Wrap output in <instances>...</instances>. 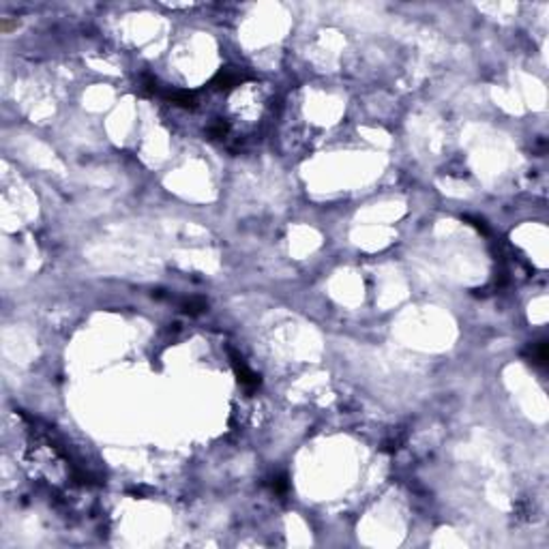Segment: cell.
Returning a JSON list of instances; mask_svg holds the SVG:
<instances>
[{"label":"cell","mask_w":549,"mask_h":549,"mask_svg":"<svg viewBox=\"0 0 549 549\" xmlns=\"http://www.w3.org/2000/svg\"><path fill=\"white\" fill-rule=\"evenodd\" d=\"M247 80H251V75L249 73H243V71H238L234 69V67H228V69H221L219 73L213 78V82H210V86L213 88H219V90H228V88H234V86H240L243 82Z\"/></svg>","instance_id":"1"},{"label":"cell","mask_w":549,"mask_h":549,"mask_svg":"<svg viewBox=\"0 0 549 549\" xmlns=\"http://www.w3.org/2000/svg\"><path fill=\"white\" fill-rule=\"evenodd\" d=\"M230 356H232V367H234V373H236V378H238L240 384L247 386V388H255V386H258L260 384V378L243 363V358H238L234 352H230Z\"/></svg>","instance_id":"2"},{"label":"cell","mask_w":549,"mask_h":549,"mask_svg":"<svg viewBox=\"0 0 549 549\" xmlns=\"http://www.w3.org/2000/svg\"><path fill=\"white\" fill-rule=\"evenodd\" d=\"M168 99L178 105V108H185V110H193L198 105V95L195 93H189V90H174V93L168 95Z\"/></svg>","instance_id":"3"},{"label":"cell","mask_w":549,"mask_h":549,"mask_svg":"<svg viewBox=\"0 0 549 549\" xmlns=\"http://www.w3.org/2000/svg\"><path fill=\"white\" fill-rule=\"evenodd\" d=\"M208 307V303L204 298H189L187 300V303L183 305V311L185 313H189V315H198V313H202Z\"/></svg>","instance_id":"4"},{"label":"cell","mask_w":549,"mask_h":549,"mask_svg":"<svg viewBox=\"0 0 549 549\" xmlns=\"http://www.w3.org/2000/svg\"><path fill=\"white\" fill-rule=\"evenodd\" d=\"M228 131H230V125L225 123V120H217V123L208 129V135L210 138H215V140H221V138L228 135Z\"/></svg>","instance_id":"5"},{"label":"cell","mask_w":549,"mask_h":549,"mask_svg":"<svg viewBox=\"0 0 549 549\" xmlns=\"http://www.w3.org/2000/svg\"><path fill=\"white\" fill-rule=\"evenodd\" d=\"M532 354L536 356V363L543 365L545 360H547V348H545V343H538L536 348H532Z\"/></svg>","instance_id":"6"},{"label":"cell","mask_w":549,"mask_h":549,"mask_svg":"<svg viewBox=\"0 0 549 549\" xmlns=\"http://www.w3.org/2000/svg\"><path fill=\"white\" fill-rule=\"evenodd\" d=\"M273 489H275L277 493H283L285 489H288V478H285V476H277V478L273 480Z\"/></svg>","instance_id":"7"},{"label":"cell","mask_w":549,"mask_h":549,"mask_svg":"<svg viewBox=\"0 0 549 549\" xmlns=\"http://www.w3.org/2000/svg\"><path fill=\"white\" fill-rule=\"evenodd\" d=\"M0 26H3V30H5V33H9L11 28H18V22H9V20H3V24H0Z\"/></svg>","instance_id":"8"}]
</instances>
